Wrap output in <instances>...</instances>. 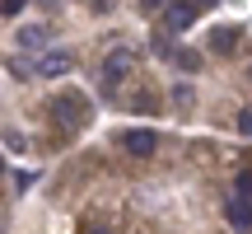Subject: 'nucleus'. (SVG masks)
Segmentation results:
<instances>
[{
    "instance_id": "obj_1",
    "label": "nucleus",
    "mask_w": 252,
    "mask_h": 234,
    "mask_svg": "<svg viewBox=\"0 0 252 234\" xmlns=\"http://www.w3.org/2000/svg\"><path fill=\"white\" fill-rule=\"evenodd\" d=\"M52 117L65 126V131H80V126L89 122V103H84V94H56V99H52Z\"/></svg>"
},
{
    "instance_id": "obj_2",
    "label": "nucleus",
    "mask_w": 252,
    "mask_h": 234,
    "mask_svg": "<svg viewBox=\"0 0 252 234\" xmlns=\"http://www.w3.org/2000/svg\"><path fill=\"white\" fill-rule=\"evenodd\" d=\"M131 66H135V52H131V47L108 52V61H103V89H117L126 75H131Z\"/></svg>"
},
{
    "instance_id": "obj_3",
    "label": "nucleus",
    "mask_w": 252,
    "mask_h": 234,
    "mask_svg": "<svg viewBox=\"0 0 252 234\" xmlns=\"http://www.w3.org/2000/svg\"><path fill=\"white\" fill-rule=\"evenodd\" d=\"M196 24V5H187V0H163V28L168 33H182V28Z\"/></svg>"
},
{
    "instance_id": "obj_4",
    "label": "nucleus",
    "mask_w": 252,
    "mask_h": 234,
    "mask_svg": "<svg viewBox=\"0 0 252 234\" xmlns=\"http://www.w3.org/2000/svg\"><path fill=\"white\" fill-rule=\"evenodd\" d=\"M154 52H159V56H168V61H178L182 71H201V52H191V47H173L163 33L154 38Z\"/></svg>"
},
{
    "instance_id": "obj_5",
    "label": "nucleus",
    "mask_w": 252,
    "mask_h": 234,
    "mask_svg": "<svg viewBox=\"0 0 252 234\" xmlns=\"http://www.w3.org/2000/svg\"><path fill=\"white\" fill-rule=\"evenodd\" d=\"M70 66H75V56H70V52H42V56L33 61V75H42V80H56V75H65Z\"/></svg>"
},
{
    "instance_id": "obj_6",
    "label": "nucleus",
    "mask_w": 252,
    "mask_h": 234,
    "mask_svg": "<svg viewBox=\"0 0 252 234\" xmlns=\"http://www.w3.org/2000/svg\"><path fill=\"white\" fill-rule=\"evenodd\" d=\"M117 141H122V150H126V155H140V159H145V155H154L159 136L145 131V126H131V131H122V136H117Z\"/></svg>"
},
{
    "instance_id": "obj_7",
    "label": "nucleus",
    "mask_w": 252,
    "mask_h": 234,
    "mask_svg": "<svg viewBox=\"0 0 252 234\" xmlns=\"http://www.w3.org/2000/svg\"><path fill=\"white\" fill-rule=\"evenodd\" d=\"M229 225L238 234H252V197H234L229 201Z\"/></svg>"
},
{
    "instance_id": "obj_8",
    "label": "nucleus",
    "mask_w": 252,
    "mask_h": 234,
    "mask_svg": "<svg viewBox=\"0 0 252 234\" xmlns=\"http://www.w3.org/2000/svg\"><path fill=\"white\" fill-rule=\"evenodd\" d=\"M234 47H238V28H215V33H210V52H215V56H229V52H234Z\"/></svg>"
},
{
    "instance_id": "obj_9",
    "label": "nucleus",
    "mask_w": 252,
    "mask_h": 234,
    "mask_svg": "<svg viewBox=\"0 0 252 234\" xmlns=\"http://www.w3.org/2000/svg\"><path fill=\"white\" fill-rule=\"evenodd\" d=\"M19 42H24V47H47V28H42V24L19 28Z\"/></svg>"
},
{
    "instance_id": "obj_10",
    "label": "nucleus",
    "mask_w": 252,
    "mask_h": 234,
    "mask_svg": "<svg viewBox=\"0 0 252 234\" xmlns=\"http://www.w3.org/2000/svg\"><path fill=\"white\" fill-rule=\"evenodd\" d=\"M238 197H252V169L238 173Z\"/></svg>"
},
{
    "instance_id": "obj_11",
    "label": "nucleus",
    "mask_w": 252,
    "mask_h": 234,
    "mask_svg": "<svg viewBox=\"0 0 252 234\" xmlns=\"http://www.w3.org/2000/svg\"><path fill=\"white\" fill-rule=\"evenodd\" d=\"M238 131H243V136H252V108H243V113H238Z\"/></svg>"
},
{
    "instance_id": "obj_12",
    "label": "nucleus",
    "mask_w": 252,
    "mask_h": 234,
    "mask_svg": "<svg viewBox=\"0 0 252 234\" xmlns=\"http://www.w3.org/2000/svg\"><path fill=\"white\" fill-rule=\"evenodd\" d=\"M24 5H28V0H0V9H5V14H19Z\"/></svg>"
},
{
    "instance_id": "obj_13",
    "label": "nucleus",
    "mask_w": 252,
    "mask_h": 234,
    "mask_svg": "<svg viewBox=\"0 0 252 234\" xmlns=\"http://www.w3.org/2000/svg\"><path fill=\"white\" fill-rule=\"evenodd\" d=\"M163 5V0H140V9H159Z\"/></svg>"
},
{
    "instance_id": "obj_14",
    "label": "nucleus",
    "mask_w": 252,
    "mask_h": 234,
    "mask_svg": "<svg viewBox=\"0 0 252 234\" xmlns=\"http://www.w3.org/2000/svg\"><path fill=\"white\" fill-rule=\"evenodd\" d=\"M84 234H112V230H103V225H94V230H84Z\"/></svg>"
},
{
    "instance_id": "obj_15",
    "label": "nucleus",
    "mask_w": 252,
    "mask_h": 234,
    "mask_svg": "<svg viewBox=\"0 0 252 234\" xmlns=\"http://www.w3.org/2000/svg\"><path fill=\"white\" fill-rule=\"evenodd\" d=\"M201 5H220V0H201Z\"/></svg>"
},
{
    "instance_id": "obj_16",
    "label": "nucleus",
    "mask_w": 252,
    "mask_h": 234,
    "mask_svg": "<svg viewBox=\"0 0 252 234\" xmlns=\"http://www.w3.org/2000/svg\"><path fill=\"white\" fill-rule=\"evenodd\" d=\"M98 5H103V0H98Z\"/></svg>"
}]
</instances>
